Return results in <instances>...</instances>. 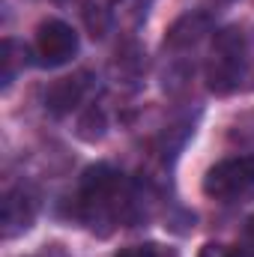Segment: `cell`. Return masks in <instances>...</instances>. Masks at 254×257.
<instances>
[{"instance_id":"1","label":"cell","mask_w":254,"mask_h":257,"mask_svg":"<svg viewBox=\"0 0 254 257\" xmlns=\"http://www.w3.org/2000/svg\"><path fill=\"white\" fill-rule=\"evenodd\" d=\"M72 212L87 227L108 233L114 224L141 215V197H138V189L123 180L120 171H114L111 165H93L84 171L75 189Z\"/></svg>"},{"instance_id":"2","label":"cell","mask_w":254,"mask_h":257,"mask_svg":"<svg viewBox=\"0 0 254 257\" xmlns=\"http://www.w3.org/2000/svg\"><path fill=\"white\" fill-rule=\"evenodd\" d=\"M254 78V60L248 36L239 27H224L212 36V51L206 60V87L215 96H230L245 90Z\"/></svg>"},{"instance_id":"3","label":"cell","mask_w":254,"mask_h":257,"mask_svg":"<svg viewBox=\"0 0 254 257\" xmlns=\"http://www.w3.org/2000/svg\"><path fill=\"white\" fill-rule=\"evenodd\" d=\"M203 194L218 203H242L254 197V156L215 162L203 177Z\"/></svg>"},{"instance_id":"4","label":"cell","mask_w":254,"mask_h":257,"mask_svg":"<svg viewBox=\"0 0 254 257\" xmlns=\"http://www.w3.org/2000/svg\"><path fill=\"white\" fill-rule=\"evenodd\" d=\"M78 30L72 24H66L60 18H48L36 27V63L48 66V69H57L66 66L75 54H78Z\"/></svg>"},{"instance_id":"5","label":"cell","mask_w":254,"mask_h":257,"mask_svg":"<svg viewBox=\"0 0 254 257\" xmlns=\"http://www.w3.org/2000/svg\"><path fill=\"white\" fill-rule=\"evenodd\" d=\"M36 209H39V200L27 186L6 189L3 200H0V233H3V239H15L24 230H30L36 221Z\"/></svg>"},{"instance_id":"6","label":"cell","mask_w":254,"mask_h":257,"mask_svg":"<svg viewBox=\"0 0 254 257\" xmlns=\"http://www.w3.org/2000/svg\"><path fill=\"white\" fill-rule=\"evenodd\" d=\"M87 90H90V72H75V75H69V78L54 81V84L48 87V93H45V111H48L51 117H66V114H72V111L84 102Z\"/></svg>"},{"instance_id":"7","label":"cell","mask_w":254,"mask_h":257,"mask_svg":"<svg viewBox=\"0 0 254 257\" xmlns=\"http://www.w3.org/2000/svg\"><path fill=\"white\" fill-rule=\"evenodd\" d=\"M212 33V18L209 12H186L183 18H177L165 36V51H189L203 42V36Z\"/></svg>"},{"instance_id":"8","label":"cell","mask_w":254,"mask_h":257,"mask_svg":"<svg viewBox=\"0 0 254 257\" xmlns=\"http://www.w3.org/2000/svg\"><path fill=\"white\" fill-rule=\"evenodd\" d=\"M0 63H3V75H0L3 90H9L12 81H15V75H18V69L27 66V48H21L15 39H3V45H0Z\"/></svg>"},{"instance_id":"9","label":"cell","mask_w":254,"mask_h":257,"mask_svg":"<svg viewBox=\"0 0 254 257\" xmlns=\"http://www.w3.org/2000/svg\"><path fill=\"white\" fill-rule=\"evenodd\" d=\"M197 257H251L242 245H236V248H230V245H221V242H206L203 248H200V254Z\"/></svg>"},{"instance_id":"10","label":"cell","mask_w":254,"mask_h":257,"mask_svg":"<svg viewBox=\"0 0 254 257\" xmlns=\"http://www.w3.org/2000/svg\"><path fill=\"white\" fill-rule=\"evenodd\" d=\"M117 257H162V251H159V245L147 242V245H129V248H120Z\"/></svg>"},{"instance_id":"11","label":"cell","mask_w":254,"mask_h":257,"mask_svg":"<svg viewBox=\"0 0 254 257\" xmlns=\"http://www.w3.org/2000/svg\"><path fill=\"white\" fill-rule=\"evenodd\" d=\"M242 239H245V242H242V248L254 257V215L245 221V236H242Z\"/></svg>"}]
</instances>
